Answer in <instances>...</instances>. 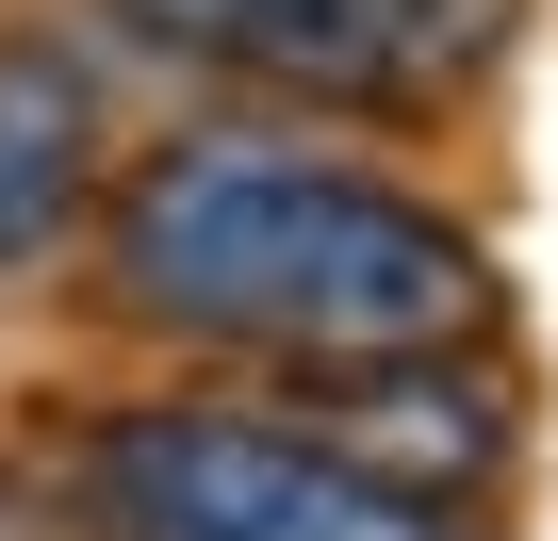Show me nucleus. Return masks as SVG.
I'll return each instance as SVG.
<instances>
[{
	"mask_svg": "<svg viewBox=\"0 0 558 541\" xmlns=\"http://www.w3.org/2000/svg\"><path fill=\"white\" fill-rule=\"evenodd\" d=\"M83 296L165 378H313L378 345H493L509 262L444 181L313 115H181L132 148Z\"/></svg>",
	"mask_w": 558,
	"mask_h": 541,
	"instance_id": "nucleus-1",
	"label": "nucleus"
},
{
	"mask_svg": "<svg viewBox=\"0 0 558 541\" xmlns=\"http://www.w3.org/2000/svg\"><path fill=\"white\" fill-rule=\"evenodd\" d=\"M50 508H66V541H493V508L362 476L246 378L83 394L50 427Z\"/></svg>",
	"mask_w": 558,
	"mask_h": 541,
	"instance_id": "nucleus-2",
	"label": "nucleus"
},
{
	"mask_svg": "<svg viewBox=\"0 0 558 541\" xmlns=\"http://www.w3.org/2000/svg\"><path fill=\"white\" fill-rule=\"evenodd\" d=\"M99 17L230 115L313 132H427L476 66V0H99Z\"/></svg>",
	"mask_w": 558,
	"mask_h": 541,
	"instance_id": "nucleus-3",
	"label": "nucleus"
},
{
	"mask_svg": "<svg viewBox=\"0 0 558 541\" xmlns=\"http://www.w3.org/2000/svg\"><path fill=\"white\" fill-rule=\"evenodd\" d=\"M246 394H279L313 443H345L362 476L444 492V508H493L525 476V378H509V345H378V361H313V378H246Z\"/></svg>",
	"mask_w": 558,
	"mask_h": 541,
	"instance_id": "nucleus-4",
	"label": "nucleus"
},
{
	"mask_svg": "<svg viewBox=\"0 0 558 541\" xmlns=\"http://www.w3.org/2000/svg\"><path fill=\"white\" fill-rule=\"evenodd\" d=\"M132 181L116 83L66 17H0V296H50Z\"/></svg>",
	"mask_w": 558,
	"mask_h": 541,
	"instance_id": "nucleus-5",
	"label": "nucleus"
}]
</instances>
